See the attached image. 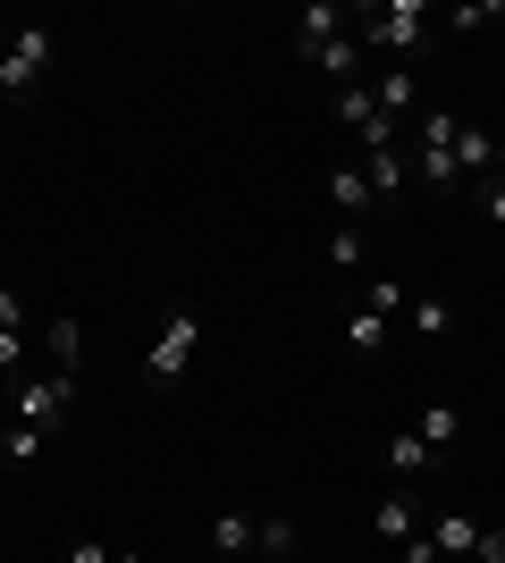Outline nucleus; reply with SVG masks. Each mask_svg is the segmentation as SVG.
Segmentation results:
<instances>
[{
    "label": "nucleus",
    "instance_id": "nucleus-4",
    "mask_svg": "<svg viewBox=\"0 0 505 563\" xmlns=\"http://www.w3.org/2000/svg\"><path fill=\"white\" fill-rule=\"evenodd\" d=\"M194 345H202V320H194V311H168L161 345L144 353V378H152V387H177V378H186V362H194Z\"/></svg>",
    "mask_w": 505,
    "mask_h": 563
},
{
    "label": "nucleus",
    "instance_id": "nucleus-29",
    "mask_svg": "<svg viewBox=\"0 0 505 563\" xmlns=\"http://www.w3.org/2000/svg\"><path fill=\"white\" fill-rule=\"evenodd\" d=\"M481 211H488V219L505 228V177H488V186H481Z\"/></svg>",
    "mask_w": 505,
    "mask_h": 563
},
{
    "label": "nucleus",
    "instance_id": "nucleus-5",
    "mask_svg": "<svg viewBox=\"0 0 505 563\" xmlns=\"http://www.w3.org/2000/svg\"><path fill=\"white\" fill-rule=\"evenodd\" d=\"M438 463H447V454H430L413 429H387V438H380V471H387V479H405V488H430Z\"/></svg>",
    "mask_w": 505,
    "mask_h": 563
},
{
    "label": "nucleus",
    "instance_id": "nucleus-22",
    "mask_svg": "<svg viewBox=\"0 0 505 563\" xmlns=\"http://www.w3.org/2000/svg\"><path fill=\"white\" fill-rule=\"evenodd\" d=\"M320 253H329V269H362V228H329Z\"/></svg>",
    "mask_w": 505,
    "mask_h": 563
},
{
    "label": "nucleus",
    "instance_id": "nucleus-21",
    "mask_svg": "<svg viewBox=\"0 0 505 563\" xmlns=\"http://www.w3.org/2000/svg\"><path fill=\"white\" fill-rule=\"evenodd\" d=\"M253 547H262L270 563H287V555H295L304 539H295V521H262V530H253Z\"/></svg>",
    "mask_w": 505,
    "mask_h": 563
},
{
    "label": "nucleus",
    "instance_id": "nucleus-30",
    "mask_svg": "<svg viewBox=\"0 0 505 563\" xmlns=\"http://www.w3.org/2000/svg\"><path fill=\"white\" fill-rule=\"evenodd\" d=\"M488 177H505V135H497V168H488Z\"/></svg>",
    "mask_w": 505,
    "mask_h": 563
},
{
    "label": "nucleus",
    "instance_id": "nucleus-6",
    "mask_svg": "<svg viewBox=\"0 0 505 563\" xmlns=\"http://www.w3.org/2000/svg\"><path fill=\"white\" fill-rule=\"evenodd\" d=\"M329 202H337V228H362V211H371V177H362V161L329 168Z\"/></svg>",
    "mask_w": 505,
    "mask_h": 563
},
{
    "label": "nucleus",
    "instance_id": "nucleus-8",
    "mask_svg": "<svg viewBox=\"0 0 505 563\" xmlns=\"http://www.w3.org/2000/svg\"><path fill=\"white\" fill-rule=\"evenodd\" d=\"M304 59H312L320 76H329L337 93H345V85H362V34H337V43H320V51H304Z\"/></svg>",
    "mask_w": 505,
    "mask_h": 563
},
{
    "label": "nucleus",
    "instance_id": "nucleus-11",
    "mask_svg": "<svg viewBox=\"0 0 505 563\" xmlns=\"http://www.w3.org/2000/svg\"><path fill=\"white\" fill-rule=\"evenodd\" d=\"M497 168V135L488 126H455V177H488Z\"/></svg>",
    "mask_w": 505,
    "mask_h": 563
},
{
    "label": "nucleus",
    "instance_id": "nucleus-3",
    "mask_svg": "<svg viewBox=\"0 0 505 563\" xmlns=\"http://www.w3.org/2000/svg\"><path fill=\"white\" fill-rule=\"evenodd\" d=\"M68 412H76V378H68V371L18 378V421H34V429L51 438V429H68Z\"/></svg>",
    "mask_w": 505,
    "mask_h": 563
},
{
    "label": "nucleus",
    "instance_id": "nucleus-26",
    "mask_svg": "<svg viewBox=\"0 0 505 563\" xmlns=\"http://www.w3.org/2000/svg\"><path fill=\"white\" fill-rule=\"evenodd\" d=\"M59 563H119V555H110V547H101V539H76V547H68V555H59Z\"/></svg>",
    "mask_w": 505,
    "mask_h": 563
},
{
    "label": "nucleus",
    "instance_id": "nucleus-20",
    "mask_svg": "<svg viewBox=\"0 0 505 563\" xmlns=\"http://www.w3.org/2000/svg\"><path fill=\"white\" fill-rule=\"evenodd\" d=\"M345 345H354V353H380L387 345V320H380V311H354V320H345Z\"/></svg>",
    "mask_w": 505,
    "mask_h": 563
},
{
    "label": "nucleus",
    "instance_id": "nucleus-9",
    "mask_svg": "<svg viewBox=\"0 0 505 563\" xmlns=\"http://www.w3.org/2000/svg\"><path fill=\"white\" fill-rule=\"evenodd\" d=\"M362 177H371V202H405V186H413V152H371V161H362Z\"/></svg>",
    "mask_w": 505,
    "mask_h": 563
},
{
    "label": "nucleus",
    "instance_id": "nucleus-18",
    "mask_svg": "<svg viewBox=\"0 0 505 563\" xmlns=\"http://www.w3.org/2000/svg\"><path fill=\"white\" fill-rule=\"evenodd\" d=\"M34 454H43V429H34V421L0 429V463H34Z\"/></svg>",
    "mask_w": 505,
    "mask_h": 563
},
{
    "label": "nucleus",
    "instance_id": "nucleus-27",
    "mask_svg": "<svg viewBox=\"0 0 505 563\" xmlns=\"http://www.w3.org/2000/svg\"><path fill=\"white\" fill-rule=\"evenodd\" d=\"M0 329H25V295L18 286H0Z\"/></svg>",
    "mask_w": 505,
    "mask_h": 563
},
{
    "label": "nucleus",
    "instance_id": "nucleus-28",
    "mask_svg": "<svg viewBox=\"0 0 505 563\" xmlns=\"http://www.w3.org/2000/svg\"><path fill=\"white\" fill-rule=\"evenodd\" d=\"M396 563H438V547H430V530H421V539H405V547H396Z\"/></svg>",
    "mask_w": 505,
    "mask_h": 563
},
{
    "label": "nucleus",
    "instance_id": "nucleus-19",
    "mask_svg": "<svg viewBox=\"0 0 505 563\" xmlns=\"http://www.w3.org/2000/svg\"><path fill=\"white\" fill-rule=\"evenodd\" d=\"M405 320H413L421 336H447V329H455V311H447V303H430V295H413V303H405Z\"/></svg>",
    "mask_w": 505,
    "mask_h": 563
},
{
    "label": "nucleus",
    "instance_id": "nucleus-25",
    "mask_svg": "<svg viewBox=\"0 0 505 563\" xmlns=\"http://www.w3.org/2000/svg\"><path fill=\"white\" fill-rule=\"evenodd\" d=\"M472 563H505V521H488L481 547H472Z\"/></svg>",
    "mask_w": 505,
    "mask_h": 563
},
{
    "label": "nucleus",
    "instance_id": "nucleus-17",
    "mask_svg": "<svg viewBox=\"0 0 505 563\" xmlns=\"http://www.w3.org/2000/svg\"><path fill=\"white\" fill-rule=\"evenodd\" d=\"M405 303H413V286H396V278H371V286H362V311H380V320H396Z\"/></svg>",
    "mask_w": 505,
    "mask_h": 563
},
{
    "label": "nucleus",
    "instance_id": "nucleus-14",
    "mask_svg": "<svg viewBox=\"0 0 505 563\" xmlns=\"http://www.w3.org/2000/svg\"><path fill=\"white\" fill-rule=\"evenodd\" d=\"M337 34H345V9H337V0H312V9H304V34H295V51H320V43H337Z\"/></svg>",
    "mask_w": 505,
    "mask_h": 563
},
{
    "label": "nucleus",
    "instance_id": "nucleus-1",
    "mask_svg": "<svg viewBox=\"0 0 505 563\" xmlns=\"http://www.w3.org/2000/svg\"><path fill=\"white\" fill-rule=\"evenodd\" d=\"M51 59H59V43H51V25H9V51H0V93L9 101H34L43 93Z\"/></svg>",
    "mask_w": 505,
    "mask_h": 563
},
{
    "label": "nucleus",
    "instance_id": "nucleus-12",
    "mask_svg": "<svg viewBox=\"0 0 505 563\" xmlns=\"http://www.w3.org/2000/svg\"><path fill=\"white\" fill-rule=\"evenodd\" d=\"M413 438H421V446H430V454H455V438H463V421H455V404H430V412H421V421H413Z\"/></svg>",
    "mask_w": 505,
    "mask_h": 563
},
{
    "label": "nucleus",
    "instance_id": "nucleus-24",
    "mask_svg": "<svg viewBox=\"0 0 505 563\" xmlns=\"http://www.w3.org/2000/svg\"><path fill=\"white\" fill-rule=\"evenodd\" d=\"M25 353H34V336H25V329H0V371H25Z\"/></svg>",
    "mask_w": 505,
    "mask_h": 563
},
{
    "label": "nucleus",
    "instance_id": "nucleus-23",
    "mask_svg": "<svg viewBox=\"0 0 505 563\" xmlns=\"http://www.w3.org/2000/svg\"><path fill=\"white\" fill-rule=\"evenodd\" d=\"M371 110H380V101H371V85H345V93H337V126H345V135H354Z\"/></svg>",
    "mask_w": 505,
    "mask_h": 563
},
{
    "label": "nucleus",
    "instance_id": "nucleus-16",
    "mask_svg": "<svg viewBox=\"0 0 505 563\" xmlns=\"http://www.w3.org/2000/svg\"><path fill=\"white\" fill-rule=\"evenodd\" d=\"M43 353H51V371H68V378H76V353H85V329H76L68 311H59V320L43 329Z\"/></svg>",
    "mask_w": 505,
    "mask_h": 563
},
{
    "label": "nucleus",
    "instance_id": "nucleus-31",
    "mask_svg": "<svg viewBox=\"0 0 505 563\" xmlns=\"http://www.w3.org/2000/svg\"><path fill=\"white\" fill-rule=\"evenodd\" d=\"M0 51H9V25H0Z\"/></svg>",
    "mask_w": 505,
    "mask_h": 563
},
{
    "label": "nucleus",
    "instance_id": "nucleus-15",
    "mask_svg": "<svg viewBox=\"0 0 505 563\" xmlns=\"http://www.w3.org/2000/svg\"><path fill=\"white\" fill-rule=\"evenodd\" d=\"M253 514H211V555H253Z\"/></svg>",
    "mask_w": 505,
    "mask_h": 563
},
{
    "label": "nucleus",
    "instance_id": "nucleus-7",
    "mask_svg": "<svg viewBox=\"0 0 505 563\" xmlns=\"http://www.w3.org/2000/svg\"><path fill=\"white\" fill-rule=\"evenodd\" d=\"M371 101H380L387 126H405V118H421V76H413V68H387L380 85H371Z\"/></svg>",
    "mask_w": 505,
    "mask_h": 563
},
{
    "label": "nucleus",
    "instance_id": "nucleus-10",
    "mask_svg": "<svg viewBox=\"0 0 505 563\" xmlns=\"http://www.w3.org/2000/svg\"><path fill=\"white\" fill-rule=\"evenodd\" d=\"M430 547H438V555H455V563H472V547H481V521L447 505V514L430 521Z\"/></svg>",
    "mask_w": 505,
    "mask_h": 563
},
{
    "label": "nucleus",
    "instance_id": "nucleus-32",
    "mask_svg": "<svg viewBox=\"0 0 505 563\" xmlns=\"http://www.w3.org/2000/svg\"><path fill=\"white\" fill-rule=\"evenodd\" d=\"M119 563H144V555H119Z\"/></svg>",
    "mask_w": 505,
    "mask_h": 563
},
{
    "label": "nucleus",
    "instance_id": "nucleus-2",
    "mask_svg": "<svg viewBox=\"0 0 505 563\" xmlns=\"http://www.w3.org/2000/svg\"><path fill=\"white\" fill-rule=\"evenodd\" d=\"M421 43H430V9H421V0H387V9H371V25H362V51H387L396 68H405Z\"/></svg>",
    "mask_w": 505,
    "mask_h": 563
},
{
    "label": "nucleus",
    "instance_id": "nucleus-13",
    "mask_svg": "<svg viewBox=\"0 0 505 563\" xmlns=\"http://www.w3.org/2000/svg\"><path fill=\"white\" fill-rule=\"evenodd\" d=\"M371 530H380L387 547H405V539H421V514H413V496H387L380 514H371Z\"/></svg>",
    "mask_w": 505,
    "mask_h": 563
}]
</instances>
